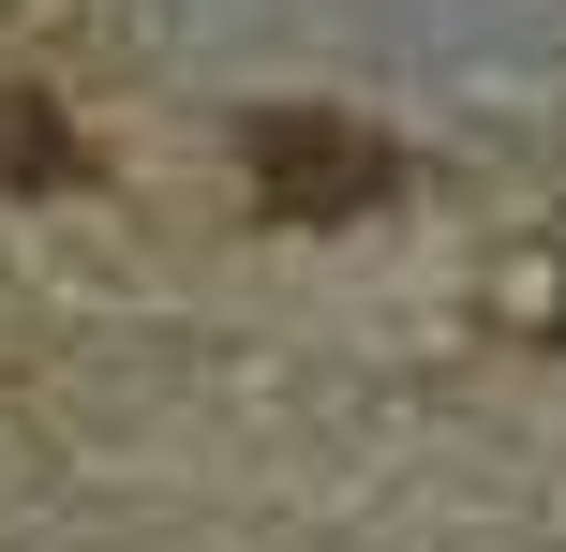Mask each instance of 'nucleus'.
I'll use <instances>...</instances> for the list:
<instances>
[{"label":"nucleus","instance_id":"f257e3e1","mask_svg":"<svg viewBox=\"0 0 566 552\" xmlns=\"http://www.w3.org/2000/svg\"><path fill=\"white\" fill-rule=\"evenodd\" d=\"M239 165H254V195L298 209V225H343V209H373L402 179L388 135H358V119H328V105H269L254 135H239Z\"/></svg>","mask_w":566,"mask_h":552},{"label":"nucleus","instance_id":"f03ea898","mask_svg":"<svg viewBox=\"0 0 566 552\" xmlns=\"http://www.w3.org/2000/svg\"><path fill=\"white\" fill-rule=\"evenodd\" d=\"M45 179H75V135L45 90H0V195H45Z\"/></svg>","mask_w":566,"mask_h":552}]
</instances>
